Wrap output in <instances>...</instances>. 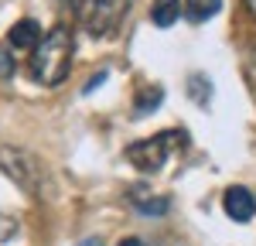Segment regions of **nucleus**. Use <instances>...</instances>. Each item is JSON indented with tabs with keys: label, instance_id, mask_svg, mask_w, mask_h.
Returning a JSON list of instances; mask_svg holds the SVG:
<instances>
[{
	"label": "nucleus",
	"instance_id": "obj_1",
	"mask_svg": "<svg viewBox=\"0 0 256 246\" xmlns=\"http://www.w3.org/2000/svg\"><path fill=\"white\" fill-rule=\"evenodd\" d=\"M72 58H76V41H72V31L65 24H55L52 31H44V38L38 41L34 48V58H31V76L34 82L55 89L68 79L72 72Z\"/></svg>",
	"mask_w": 256,
	"mask_h": 246
},
{
	"label": "nucleus",
	"instance_id": "obj_2",
	"mask_svg": "<svg viewBox=\"0 0 256 246\" xmlns=\"http://www.w3.org/2000/svg\"><path fill=\"white\" fill-rule=\"evenodd\" d=\"M188 140L184 137V130H164V134H154V137H147V140H137L126 147V161L137 168L140 174H158L164 164L171 161V154H174V147Z\"/></svg>",
	"mask_w": 256,
	"mask_h": 246
},
{
	"label": "nucleus",
	"instance_id": "obj_3",
	"mask_svg": "<svg viewBox=\"0 0 256 246\" xmlns=\"http://www.w3.org/2000/svg\"><path fill=\"white\" fill-rule=\"evenodd\" d=\"M126 7H130V0H82V7H79L82 31L89 38H110L123 24Z\"/></svg>",
	"mask_w": 256,
	"mask_h": 246
},
{
	"label": "nucleus",
	"instance_id": "obj_4",
	"mask_svg": "<svg viewBox=\"0 0 256 246\" xmlns=\"http://www.w3.org/2000/svg\"><path fill=\"white\" fill-rule=\"evenodd\" d=\"M0 171L18 184L20 192L38 195V188H41V168H38V161H34L28 150H18V147H0Z\"/></svg>",
	"mask_w": 256,
	"mask_h": 246
},
{
	"label": "nucleus",
	"instance_id": "obj_5",
	"mask_svg": "<svg viewBox=\"0 0 256 246\" xmlns=\"http://www.w3.org/2000/svg\"><path fill=\"white\" fill-rule=\"evenodd\" d=\"M222 208H226V216H229L232 222H250L256 216V198H253L250 188L232 184V188H226V195H222Z\"/></svg>",
	"mask_w": 256,
	"mask_h": 246
},
{
	"label": "nucleus",
	"instance_id": "obj_6",
	"mask_svg": "<svg viewBox=\"0 0 256 246\" xmlns=\"http://www.w3.org/2000/svg\"><path fill=\"white\" fill-rule=\"evenodd\" d=\"M41 38H44V31H41V24L34 18L18 20V24L10 28V34H7V41H10L14 48H38Z\"/></svg>",
	"mask_w": 256,
	"mask_h": 246
},
{
	"label": "nucleus",
	"instance_id": "obj_7",
	"mask_svg": "<svg viewBox=\"0 0 256 246\" xmlns=\"http://www.w3.org/2000/svg\"><path fill=\"white\" fill-rule=\"evenodd\" d=\"M184 14V0H154L150 7V24L154 28H171Z\"/></svg>",
	"mask_w": 256,
	"mask_h": 246
},
{
	"label": "nucleus",
	"instance_id": "obj_8",
	"mask_svg": "<svg viewBox=\"0 0 256 246\" xmlns=\"http://www.w3.org/2000/svg\"><path fill=\"white\" fill-rule=\"evenodd\" d=\"M222 10V0H184V14L192 24H205Z\"/></svg>",
	"mask_w": 256,
	"mask_h": 246
},
{
	"label": "nucleus",
	"instance_id": "obj_9",
	"mask_svg": "<svg viewBox=\"0 0 256 246\" xmlns=\"http://www.w3.org/2000/svg\"><path fill=\"white\" fill-rule=\"evenodd\" d=\"M188 92H192V100L198 102V106H208V100H212V79L208 76H188Z\"/></svg>",
	"mask_w": 256,
	"mask_h": 246
},
{
	"label": "nucleus",
	"instance_id": "obj_10",
	"mask_svg": "<svg viewBox=\"0 0 256 246\" xmlns=\"http://www.w3.org/2000/svg\"><path fill=\"white\" fill-rule=\"evenodd\" d=\"M160 102H164V96H160V86H150V89H144V92L137 96L134 116H147V113H154Z\"/></svg>",
	"mask_w": 256,
	"mask_h": 246
},
{
	"label": "nucleus",
	"instance_id": "obj_11",
	"mask_svg": "<svg viewBox=\"0 0 256 246\" xmlns=\"http://www.w3.org/2000/svg\"><path fill=\"white\" fill-rule=\"evenodd\" d=\"M168 208H171V198L168 195H154V198H140L137 202L140 216H168Z\"/></svg>",
	"mask_w": 256,
	"mask_h": 246
},
{
	"label": "nucleus",
	"instance_id": "obj_12",
	"mask_svg": "<svg viewBox=\"0 0 256 246\" xmlns=\"http://www.w3.org/2000/svg\"><path fill=\"white\" fill-rule=\"evenodd\" d=\"M18 229H20V222L14 216H4V212H0V243H10V240L18 236Z\"/></svg>",
	"mask_w": 256,
	"mask_h": 246
},
{
	"label": "nucleus",
	"instance_id": "obj_13",
	"mask_svg": "<svg viewBox=\"0 0 256 246\" xmlns=\"http://www.w3.org/2000/svg\"><path fill=\"white\" fill-rule=\"evenodd\" d=\"M14 76V55H10V44L0 48V79H10Z\"/></svg>",
	"mask_w": 256,
	"mask_h": 246
},
{
	"label": "nucleus",
	"instance_id": "obj_14",
	"mask_svg": "<svg viewBox=\"0 0 256 246\" xmlns=\"http://www.w3.org/2000/svg\"><path fill=\"white\" fill-rule=\"evenodd\" d=\"M102 82H106V72H99L96 79H89V82H86V89H82V96H92V89H99Z\"/></svg>",
	"mask_w": 256,
	"mask_h": 246
},
{
	"label": "nucleus",
	"instance_id": "obj_15",
	"mask_svg": "<svg viewBox=\"0 0 256 246\" xmlns=\"http://www.w3.org/2000/svg\"><path fill=\"white\" fill-rule=\"evenodd\" d=\"M116 246H147L144 240H137V236H126V240H120Z\"/></svg>",
	"mask_w": 256,
	"mask_h": 246
},
{
	"label": "nucleus",
	"instance_id": "obj_16",
	"mask_svg": "<svg viewBox=\"0 0 256 246\" xmlns=\"http://www.w3.org/2000/svg\"><path fill=\"white\" fill-rule=\"evenodd\" d=\"M76 246H102V240H99V236H89V240H82V243H76Z\"/></svg>",
	"mask_w": 256,
	"mask_h": 246
},
{
	"label": "nucleus",
	"instance_id": "obj_17",
	"mask_svg": "<svg viewBox=\"0 0 256 246\" xmlns=\"http://www.w3.org/2000/svg\"><path fill=\"white\" fill-rule=\"evenodd\" d=\"M242 4H246V10H250V18L256 20V0H242Z\"/></svg>",
	"mask_w": 256,
	"mask_h": 246
},
{
	"label": "nucleus",
	"instance_id": "obj_18",
	"mask_svg": "<svg viewBox=\"0 0 256 246\" xmlns=\"http://www.w3.org/2000/svg\"><path fill=\"white\" fill-rule=\"evenodd\" d=\"M65 4H68V7H76V10L82 7V0H65Z\"/></svg>",
	"mask_w": 256,
	"mask_h": 246
}]
</instances>
